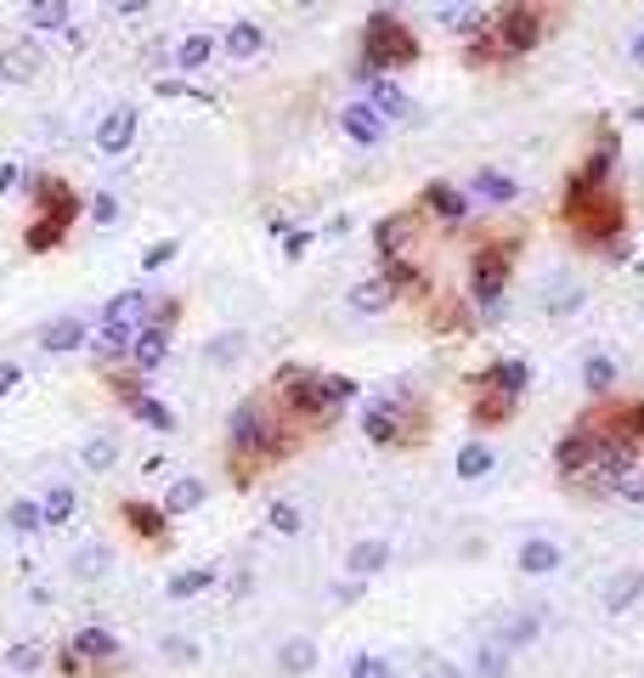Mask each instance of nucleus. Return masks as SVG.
I'll return each mask as SVG.
<instances>
[{
  "instance_id": "f257e3e1",
  "label": "nucleus",
  "mask_w": 644,
  "mask_h": 678,
  "mask_svg": "<svg viewBox=\"0 0 644 678\" xmlns=\"http://www.w3.org/2000/svg\"><path fill=\"white\" fill-rule=\"evenodd\" d=\"M266 396L300 435H323L339 424L346 401H356V379H346V373H312V367H278Z\"/></svg>"
},
{
  "instance_id": "f03ea898",
  "label": "nucleus",
  "mask_w": 644,
  "mask_h": 678,
  "mask_svg": "<svg viewBox=\"0 0 644 678\" xmlns=\"http://www.w3.org/2000/svg\"><path fill=\"white\" fill-rule=\"evenodd\" d=\"M565 226L583 237L588 249H605V255H617L610 244L628 232V198H617V187L610 182H599V187H588V182H571L565 187Z\"/></svg>"
},
{
  "instance_id": "7ed1b4c3",
  "label": "nucleus",
  "mask_w": 644,
  "mask_h": 678,
  "mask_svg": "<svg viewBox=\"0 0 644 678\" xmlns=\"http://www.w3.org/2000/svg\"><path fill=\"white\" fill-rule=\"evenodd\" d=\"M80 192L68 187V182H57V176H40L34 182V215H28V226H23V249L28 255H51V249H62L68 244V226L80 221Z\"/></svg>"
},
{
  "instance_id": "20e7f679",
  "label": "nucleus",
  "mask_w": 644,
  "mask_h": 678,
  "mask_svg": "<svg viewBox=\"0 0 644 678\" xmlns=\"http://www.w3.org/2000/svg\"><path fill=\"white\" fill-rule=\"evenodd\" d=\"M419 62V34L407 28L396 12H373L362 23V51H356V80H379L390 68Z\"/></svg>"
},
{
  "instance_id": "39448f33",
  "label": "nucleus",
  "mask_w": 644,
  "mask_h": 678,
  "mask_svg": "<svg viewBox=\"0 0 644 678\" xmlns=\"http://www.w3.org/2000/svg\"><path fill=\"white\" fill-rule=\"evenodd\" d=\"M560 12L565 0H503L492 12V40L503 46V57H526L560 28Z\"/></svg>"
},
{
  "instance_id": "423d86ee",
  "label": "nucleus",
  "mask_w": 644,
  "mask_h": 678,
  "mask_svg": "<svg viewBox=\"0 0 644 678\" xmlns=\"http://www.w3.org/2000/svg\"><path fill=\"white\" fill-rule=\"evenodd\" d=\"M362 430H367L373 447H413V441L430 430V407L413 401V396H385V401L367 407Z\"/></svg>"
},
{
  "instance_id": "0eeeda50",
  "label": "nucleus",
  "mask_w": 644,
  "mask_h": 678,
  "mask_svg": "<svg viewBox=\"0 0 644 678\" xmlns=\"http://www.w3.org/2000/svg\"><path fill=\"white\" fill-rule=\"evenodd\" d=\"M508 271H515V237H497V244H481L469 260V300L481 312H497L508 294Z\"/></svg>"
},
{
  "instance_id": "6e6552de",
  "label": "nucleus",
  "mask_w": 644,
  "mask_h": 678,
  "mask_svg": "<svg viewBox=\"0 0 644 678\" xmlns=\"http://www.w3.org/2000/svg\"><path fill=\"white\" fill-rule=\"evenodd\" d=\"M153 317V300L142 289H125L108 300V312H102V334H96V346L102 356H130V339L142 334V323Z\"/></svg>"
},
{
  "instance_id": "1a4fd4ad",
  "label": "nucleus",
  "mask_w": 644,
  "mask_h": 678,
  "mask_svg": "<svg viewBox=\"0 0 644 678\" xmlns=\"http://www.w3.org/2000/svg\"><path fill=\"white\" fill-rule=\"evenodd\" d=\"M102 390H108L119 407H125V413L130 419H142L148 430H176V413H169V407L153 396V390H142V373H119V367H108V362H102Z\"/></svg>"
},
{
  "instance_id": "9d476101",
  "label": "nucleus",
  "mask_w": 644,
  "mask_h": 678,
  "mask_svg": "<svg viewBox=\"0 0 644 678\" xmlns=\"http://www.w3.org/2000/svg\"><path fill=\"white\" fill-rule=\"evenodd\" d=\"M119 521L136 542H148V549H169V515H164V503H142V498H125L119 503Z\"/></svg>"
},
{
  "instance_id": "9b49d317",
  "label": "nucleus",
  "mask_w": 644,
  "mask_h": 678,
  "mask_svg": "<svg viewBox=\"0 0 644 678\" xmlns=\"http://www.w3.org/2000/svg\"><path fill=\"white\" fill-rule=\"evenodd\" d=\"M136 125H142V114H136L130 102H119V108H108V114L96 119V130H91L96 153H102V159H119V153H130V142H136Z\"/></svg>"
},
{
  "instance_id": "f8f14e48",
  "label": "nucleus",
  "mask_w": 644,
  "mask_h": 678,
  "mask_svg": "<svg viewBox=\"0 0 644 678\" xmlns=\"http://www.w3.org/2000/svg\"><path fill=\"white\" fill-rule=\"evenodd\" d=\"M40 68H46V51H40L34 34L0 46V80H7V85H34V80H40Z\"/></svg>"
},
{
  "instance_id": "ddd939ff",
  "label": "nucleus",
  "mask_w": 644,
  "mask_h": 678,
  "mask_svg": "<svg viewBox=\"0 0 644 678\" xmlns=\"http://www.w3.org/2000/svg\"><path fill=\"white\" fill-rule=\"evenodd\" d=\"M419 210H424L430 221H441V226H464L469 210H475V198H469L464 187H453V182H435V187H424Z\"/></svg>"
},
{
  "instance_id": "4468645a",
  "label": "nucleus",
  "mask_w": 644,
  "mask_h": 678,
  "mask_svg": "<svg viewBox=\"0 0 644 678\" xmlns=\"http://www.w3.org/2000/svg\"><path fill=\"white\" fill-rule=\"evenodd\" d=\"M419 226H424V210H401V215H385L379 221V255L385 260H401L407 249H413V237H419Z\"/></svg>"
},
{
  "instance_id": "2eb2a0df",
  "label": "nucleus",
  "mask_w": 644,
  "mask_h": 678,
  "mask_svg": "<svg viewBox=\"0 0 644 678\" xmlns=\"http://www.w3.org/2000/svg\"><path fill=\"white\" fill-rule=\"evenodd\" d=\"M339 130H346L356 148H379L385 142V119H379L373 102H346V108H339Z\"/></svg>"
},
{
  "instance_id": "dca6fc26",
  "label": "nucleus",
  "mask_w": 644,
  "mask_h": 678,
  "mask_svg": "<svg viewBox=\"0 0 644 678\" xmlns=\"http://www.w3.org/2000/svg\"><path fill=\"white\" fill-rule=\"evenodd\" d=\"M475 390V407H469V419H475V430H497V424H508L515 419V401L520 396H508V390H497V385H481V379H469Z\"/></svg>"
},
{
  "instance_id": "f3484780",
  "label": "nucleus",
  "mask_w": 644,
  "mask_h": 678,
  "mask_svg": "<svg viewBox=\"0 0 644 678\" xmlns=\"http://www.w3.org/2000/svg\"><path fill=\"white\" fill-rule=\"evenodd\" d=\"M367 102H373V108H379V119L385 125H396V119H419V102L413 96H407L390 74H379V80H367Z\"/></svg>"
},
{
  "instance_id": "a211bd4d",
  "label": "nucleus",
  "mask_w": 644,
  "mask_h": 678,
  "mask_svg": "<svg viewBox=\"0 0 644 678\" xmlns=\"http://www.w3.org/2000/svg\"><path fill=\"white\" fill-rule=\"evenodd\" d=\"M164 356H169V328L148 317V323H142V334L130 339V367H136V373H153Z\"/></svg>"
},
{
  "instance_id": "6ab92c4d",
  "label": "nucleus",
  "mask_w": 644,
  "mask_h": 678,
  "mask_svg": "<svg viewBox=\"0 0 644 678\" xmlns=\"http://www.w3.org/2000/svg\"><path fill=\"white\" fill-rule=\"evenodd\" d=\"M221 51H226L232 62H255V57L266 51V28H260L255 17H237V23H226V34H221Z\"/></svg>"
},
{
  "instance_id": "aec40b11",
  "label": "nucleus",
  "mask_w": 644,
  "mask_h": 678,
  "mask_svg": "<svg viewBox=\"0 0 644 678\" xmlns=\"http://www.w3.org/2000/svg\"><path fill=\"white\" fill-rule=\"evenodd\" d=\"M215 51H221V40H215V34L192 28V34H182V40H176V57H169V62H176L182 74H203V68L215 62Z\"/></svg>"
},
{
  "instance_id": "412c9836",
  "label": "nucleus",
  "mask_w": 644,
  "mask_h": 678,
  "mask_svg": "<svg viewBox=\"0 0 644 678\" xmlns=\"http://www.w3.org/2000/svg\"><path fill=\"white\" fill-rule=\"evenodd\" d=\"M469 198H481V203H492V210H503V203L520 198V187H515V176H503V170H475V176H469Z\"/></svg>"
},
{
  "instance_id": "4be33fe9",
  "label": "nucleus",
  "mask_w": 644,
  "mask_h": 678,
  "mask_svg": "<svg viewBox=\"0 0 644 678\" xmlns=\"http://www.w3.org/2000/svg\"><path fill=\"white\" fill-rule=\"evenodd\" d=\"M68 17H74V0H28V7H23V23L34 34H62Z\"/></svg>"
},
{
  "instance_id": "5701e85b",
  "label": "nucleus",
  "mask_w": 644,
  "mask_h": 678,
  "mask_svg": "<svg viewBox=\"0 0 644 678\" xmlns=\"http://www.w3.org/2000/svg\"><path fill=\"white\" fill-rule=\"evenodd\" d=\"M515 565H520L526 576H549V571H560V565H565V554H560V542H549V537H526Z\"/></svg>"
},
{
  "instance_id": "b1692460",
  "label": "nucleus",
  "mask_w": 644,
  "mask_h": 678,
  "mask_svg": "<svg viewBox=\"0 0 644 678\" xmlns=\"http://www.w3.org/2000/svg\"><path fill=\"white\" fill-rule=\"evenodd\" d=\"M390 305H396V289L385 283V271L379 278H362L351 289V312H362V317H379V312H390Z\"/></svg>"
},
{
  "instance_id": "393cba45",
  "label": "nucleus",
  "mask_w": 644,
  "mask_h": 678,
  "mask_svg": "<svg viewBox=\"0 0 644 678\" xmlns=\"http://www.w3.org/2000/svg\"><path fill=\"white\" fill-rule=\"evenodd\" d=\"M481 385H497V390H508V396H520L526 385H531V367L520 362V356H508V362H492L487 373H475Z\"/></svg>"
},
{
  "instance_id": "a878e982",
  "label": "nucleus",
  "mask_w": 644,
  "mask_h": 678,
  "mask_svg": "<svg viewBox=\"0 0 644 678\" xmlns=\"http://www.w3.org/2000/svg\"><path fill=\"white\" fill-rule=\"evenodd\" d=\"M390 565V542L385 537H367V542H356V549L346 554V571L351 576H373V571H385Z\"/></svg>"
},
{
  "instance_id": "bb28decb",
  "label": "nucleus",
  "mask_w": 644,
  "mask_h": 678,
  "mask_svg": "<svg viewBox=\"0 0 644 678\" xmlns=\"http://www.w3.org/2000/svg\"><path fill=\"white\" fill-rule=\"evenodd\" d=\"M492 469H497V453L487 447V441H464L458 447V475L464 481H487Z\"/></svg>"
},
{
  "instance_id": "cd10ccee",
  "label": "nucleus",
  "mask_w": 644,
  "mask_h": 678,
  "mask_svg": "<svg viewBox=\"0 0 644 678\" xmlns=\"http://www.w3.org/2000/svg\"><path fill=\"white\" fill-rule=\"evenodd\" d=\"M40 346H46V351H80V346H85V323H80V317L46 323V328H40Z\"/></svg>"
},
{
  "instance_id": "c85d7f7f",
  "label": "nucleus",
  "mask_w": 644,
  "mask_h": 678,
  "mask_svg": "<svg viewBox=\"0 0 644 678\" xmlns=\"http://www.w3.org/2000/svg\"><path fill=\"white\" fill-rule=\"evenodd\" d=\"M74 651H80L85 662H119V639H114L108 628H80V633H74Z\"/></svg>"
},
{
  "instance_id": "c756f323",
  "label": "nucleus",
  "mask_w": 644,
  "mask_h": 678,
  "mask_svg": "<svg viewBox=\"0 0 644 678\" xmlns=\"http://www.w3.org/2000/svg\"><path fill=\"white\" fill-rule=\"evenodd\" d=\"M385 283H390L396 294H413V300L430 294V278H424V271L407 260V255H401V260H385Z\"/></svg>"
},
{
  "instance_id": "7c9ffc66",
  "label": "nucleus",
  "mask_w": 644,
  "mask_h": 678,
  "mask_svg": "<svg viewBox=\"0 0 644 678\" xmlns=\"http://www.w3.org/2000/svg\"><path fill=\"white\" fill-rule=\"evenodd\" d=\"M203 503V487L192 481V475H182V481H169V492H164V515L176 521V515H192V508Z\"/></svg>"
},
{
  "instance_id": "2f4dec72",
  "label": "nucleus",
  "mask_w": 644,
  "mask_h": 678,
  "mask_svg": "<svg viewBox=\"0 0 644 678\" xmlns=\"http://www.w3.org/2000/svg\"><path fill=\"white\" fill-rule=\"evenodd\" d=\"M80 464H85L91 475H108V469L119 464V441H114V435H91L85 447H80Z\"/></svg>"
},
{
  "instance_id": "473e14b6",
  "label": "nucleus",
  "mask_w": 644,
  "mask_h": 678,
  "mask_svg": "<svg viewBox=\"0 0 644 678\" xmlns=\"http://www.w3.org/2000/svg\"><path fill=\"white\" fill-rule=\"evenodd\" d=\"M639 594H644V571H622V576H610V583H605V610H628Z\"/></svg>"
},
{
  "instance_id": "72a5a7b5",
  "label": "nucleus",
  "mask_w": 644,
  "mask_h": 678,
  "mask_svg": "<svg viewBox=\"0 0 644 678\" xmlns=\"http://www.w3.org/2000/svg\"><path fill=\"white\" fill-rule=\"evenodd\" d=\"M74 508H80V498H74V487H46V498H40V515H46V526H62L68 515H74Z\"/></svg>"
},
{
  "instance_id": "f704fd0d",
  "label": "nucleus",
  "mask_w": 644,
  "mask_h": 678,
  "mask_svg": "<svg viewBox=\"0 0 644 678\" xmlns=\"http://www.w3.org/2000/svg\"><path fill=\"white\" fill-rule=\"evenodd\" d=\"M441 23H447V28L458 34V40H475V34H487V28H492V12H475V7H453V12L441 17Z\"/></svg>"
},
{
  "instance_id": "c9c22d12",
  "label": "nucleus",
  "mask_w": 644,
  "mask_h": 678,
  "mask_svg": "<svg viewBox=\"0 0 644 678\" xmlns=\"http://www.w3.org/2000/svg\"><path fill=\"white\" fill-rule=\"evenodd\" d=\"M617 379H622V373H617V362H610V356H588V367H583L588 396H610V390H617Z\"/></svg>"
},
{
  "instance_id": "e433bc0d",
  "label": "nucleus",
  "mask_w": 644,
  "mask_h": 678,
  "mask_svg": "<svg viewBox=\"0 0 644 678\" xmlns=\"http://www.w3.org/2000/svg\"><path fill=\"white\" fill-rule=\"evenodd\" d=\"M278 667L283 673H312L317 667V644L312 639H289L283 651H278Z\"/></svg>"
},
{
  "instance_id": "4c0bfd02",
  "label": "nucleus",
  "mask_w": 644,
  "mask_h": 678,
  "mask_svg": "<svg viewBox=\"0 0 644 678\" xmlns=\"http://www.w3.org/2000/svg\"><path fill=\"white\" fill-rule=\"evenodd\" d=\"M215 583V565H198V571H176L169 576V599H192Z\"/></svg>"
},
{
  "instance_id": "58836bf2",
  "label": "nucleus",
  "mask_w": 644,
  "mask_h": 678,
  "mask_svg": "<svg viewBox=\"0 0 644 678\" xmlns=\"http://www.w3.org/2000/svg\"><path fill=\"white\" fill-rule=\"evenodd\" d=\"M7 526H12V531H23V537H28V531H40V526H46V515H40V503H28V498H17V503L7 508Z\"/></svg>"
},
{
  "instance_id": "ea45409f",
  "label": "nucleus",
  "mask_w": 644,
  "mask_h": 678,
  "mask_svg": "<svg viewBox=\"0 0 644 678\" xmlns=\"http://www.w3.org/2000/svg\"><path fill=\"white\" fill-rule=\"evenodd\" d=\"M102 571H108V549H80V560H74V576H80V583H96Z\"/></svg>"
},
{
  "instance_id": "a19ab883",
  "label": "nucleus",
  "mask_w": 644,
  "mask_h": 678,
  "mask_svg": "<svg viewBox=\"0 0 644 678\" xmlns=\"http://www.w3.org/2000/svg\"><path fill=\"white\" fill-rule=\"evenodd\" d=\"M475 673H481V678H503L508 673V644H492V651L475 656Z\"/></svg>"
},
{
  "instance_id": "79ce46f5",
  "label": "nucleus",
  "mask_w": 644,
  "mask_h": 678,
  "mask_svg": "<svg viewBox=\"0 0 644 678\" xmlns=\"http://www.w3.org/2000/svg\"><path fill=\"white\" fill-rule=\"evenodd\" d=\"M7 667H12V673H34V667H40V644H28V639L12 644V651H7Z\"/></svg>"
},
{
  "instance_id": "37998d69",
  "label": "nucleus",
  "mask_w": 644,
  "mask_h": 678,
  "mask_svg": "<svg viewBox=\"0 0 644 678\" xmlns=\"http://www.w3.org/2000/svg\"><path fill=\"white\" fill-rule=\"evenodd\" d=\"M351 678H396V667L385 656H356L351 662Z\"/></svg>"
},
{
  "instance_id": "c03bdc74",
  "label": "nucleus",
  "mask_w": 644,
  "mask_h": 678,
  "mask_svg": "<svg viewBox=\"0 0 644 678\" xmlns=\"http://www.w3.org/2000/svg\"><path fill=\"white\" fill-rule=\"evenodd\" d=\"M91 221H96V226H114V221H119V198H114V192H96V198H91Z\"/></svg>"
},
{
  "instance_id": "a18cd8bd",
  "label": "nucleus",
  "mask_w": 644,
  "mask_h": 678,
  "mask_svg": "<svg viewBox=\"0 0 644 678\" xmlns=\"http://www.w3.org/2000/svg\"><path fill=\"white\" fill-rule=\"evenodd\" d=\"M526 639H537V617H508L503 644H526Z\"/></svg>"
},
{
  "instance_id": "49530a36",
  "label": "nucleus",
  "mask_w": 644,
  "mask_h": 678,
  "mask_svg": "<svg viewBox=\"0 0 644 678\" xmlns=\"http://www.w3.org/2000/svg\"><path fill=\"white\" fill-rule=\"evenodd\" d=\"M571 305H583V289H565V283H554V294H549V312H554V317H565Z\"/></svg>"
},
{
  "instance_id": "de8ad7c7",
  "label": "nucleus",
  "mask_w": 644,
  "mask_h": 678,
  "mask_svg": "<svg viewBox=\"0 0 644 678\" xmlns=\"http://www.w3.org/2000/svg\"><path fill=\"white\" fill-rule=\"evenodd\" d=\"M271 531H300V508L294 503H271Z\"/></svg>"
},
{
  "instance_id": "09e8293b",
  "label": "nucleus",
  "mask_w": 644,
  "mask_h": 678,
  "mask_svg": "<svg viewBox=\"0 0 644 678\" xmlns=\"http://www.w3.org/2000/svg\"><path fill=\"white\" fill-rule=\"evenodd\" d=\"M430 323H435V328H464L469 317L458 312V305H453V300H441V305H435V312H430Z\"/></svg>"
},
{
  "instance_id": "8fccbe9b",
  "label": "nucleus",
  "mask_w": 644,
  "mask_h": 678,
  "mask_svg": "<svg viewBox=\"0 0 644 678\" xmlns=\"http://www.w3.org/2000/svg\"><path fill=\"white\" fill-rule=\"evenodd\" d=\"M176 249H182L176 237H169V244H153V249L142 255V266H148V271H159V266H169V260H176Z\"/></svg>"
},
{
  "instance_id": "3c124183",
  "label": "nucleus",
  "mask_w": 644,
  "mask_h": 678,
  "mask_svg": "<svg viewBox=\"0 0 644 678\" xmlns=\"http://www.w3.org/2000/svg\"><path fill=\"white\" fill-rule=\"evenodd\" d=\"M108 12H114V17H148L153 0H108Z\"/></svg>"
},
{
  "instance_id": "603ef678",
  "label": "nucleus",
  "mask_w": 644,
  "mask_h": 678,
  "mask_svg": "<svg viewBox=\"0 0 644 678\" xmlns=\"http://www.w3.org/2000/svg\"><path fill=\"white\" fill-rule=\"evenodd\" d=\"M17 385H23V367L17 362H0V396H12Z\"/></svg>"
},
{
  "instance_id": "864d4df0",
  "label": "nucleus",
  "mask_w": 644,
  "mask_h": 678,
  "mask_svg": "<svg viewBox=\"0 0 644 678\" xmlns=\"http://www.w3.org/2000/svg\"><path fill=\"white\" fill-rule=\"evenodd\" d=\"M164 651H169V662H192L198 644H187V639H164Z\"/></svg>"
},
{
  "instance_id": "5fc2aeb1",
  "label": "nucleus",
  "mask_w": 644,
  "mask_h": 678,
  "mask_svg": "<svg viewBox=\"0 0 644 678\" xmlns=\"http://www.w3.org/2000/svg\"><path fill=\"white\" fill-rule=\"evenodd\" d=\"M628 57H633V68H639V74H644V23L628 34Z\"/></svg>"
},
{
  "instance_id": "6e6d98bb",
  "label": "nucleus",
  "mask_w": 644,
  "mask_h": 678,
  "mask_svg": "<svg viewBox=\"0 0 644 678\" xmlns=\"http://www.w3.org/2000/svg\"><path fill=\"white\" fill-rule=\"evenodd\" d=\"M176 317H182V305H176V300H164V305H159V317H153V323H164V328H176Z\"/></svg>"
},
{
  "instance_id": "4d7b16f0",
  "label": "nucleus",
  "mask_w": 644,
  "mask_h": 678,
  "mask_svg": "<svg viewBox=\"0 0 644 678\" xmlns=\"http://www.w3.org/2000/svg\"><path fill=\"white\" fill-rule=\"evenodd\" d=\"M305 249H312V232H294V237H289V260H300Z\"/></svg>"
},
{
  "instance_id": "13d9d810",
  "label": "nucleus",
  "mask_w": 644,
  "mask_h": 678,
  "mask_svg": "<svg viewBox=\"0 0 644 678\" xmlns=\"http://www.w3.org/2000/svg\"><path fill=\"white\" fill-rule=\"evenodd\" d=\"M424 678H458V667H447V662H430V667H424Z\"/></svg>"
},
{
  "instance_id": "bf43d9fd",
  "label": "nucleus",
  "mask_w": 644,
  "mask_h": 678,
  "mask_svg": "<svg viewBox=\"0 0 644 678\" xmlns=\"http://www.w3.org/2000/svg\"><path fill=\"white\" fill-rule=\"evenodd\" d=\"M12 182H17V164H7V170H0V192H7Z\"/></svg>"
},
{
  "instance_id": "052dcab7",
  "label": "nucleus",
  "mask_w": 644,
  "mask_h": 678,
  "mask_svg": "<svg viewBox=\"0 0 644 678\" xmlns=\"http://www.w3.org/2000/svg\"><path fill=\"white\" fill-rule=\"evenodd\" d=\"M289 7H300V12H312V7H323V0H289Z\"/></svg>"
},
{
  "instance_id": "680f3d73",
  "label": "nucleus",
  "mask_w": 644,
  "mask_h": 678,
  "mask_svg": "<svg viewBox=\"0 0 644 678\" xmlns=\"http://www.w3.org/2000/svg\"><path fill=\"white\" fill-rule=\"evenodd\" d=\"M628 498H644V475H639V481H633V487H628Z\"/></svg>"
}]
</instances>
